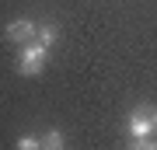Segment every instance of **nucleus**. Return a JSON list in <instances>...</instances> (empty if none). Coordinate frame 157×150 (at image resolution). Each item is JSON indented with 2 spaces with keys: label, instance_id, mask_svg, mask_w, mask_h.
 I'll list each match as a JSON object with an SVG mask.
<instances>
[{
  "label": "nucleus",
  "instance_id": "obj_5",
  "mask_svg": "<svg viewBox=\"0 0 157 150\" xmlns=\"http://www.w3.org/2000/svg\"><path fill=\"white\" fill-rule=\"evenodd\" d=\"M35 39H39V42H45V45H52V42H56V25H42Z\"/></svg>",
  "mask_w": 157,
  "mask_h": 150
},
{
  "label": "nucleus",
  "instance_id": "obj_1",
  "mask_svg": "<svg viewBox=\"0 0 157 150\" xmlns=\"http://www.w3.org/2000/svg\"><path fill=\"white\" fill-rule=\"evenodd\" d=\"M45 60H49V45L39 42V39H32V42H25L21 56H17V70H21L25 77H35V73H42Z\"/></svg>",
  "mask_w": 157,
  "mask_h": 150
},
{
  "label": "nucleus",
  "instance_id": "obj_2",
  "mask_svg": "<svg viewBox=\"0 0 157 150\" xmlns=\"http://www.w3.org/2000/svg\"><path fill=\"white\" fill-rule=\"evenodd\" d=\"M129 136L133 140H147V136H157V108L150 105H140L129 115Z\"/></svg>",
  "mask_w": 157,
  "mask_h": 150
},
{
  "label": "nucleus",
  "instance_id": "obj_4",
  "mask_svg": "<svg viewBox=\"0 0 157 150\" xmlns=\"http://www.w3.org/2000/svg\"><path fill=\"white\" fill-rule=\"evenodd\" d=\"M42 147H52V150H59V147H63V133H59V129H49V133L42 136Z\"/></svg>",
  "mask_w": 157,
  "mask_h": 150
},
{
  "label": "nucleus",
  "instance_id": "obj_3",
  "mask_svg": "<svg viewBox=\"0 0 157 150\" xmlns=\"http://www.w3.org/2000/svg\"><path fill=\"white\" fill-rule=\"evenodd\" d=\"M4 35H7V39H11V42H32L35 39V35H39V25H32V21H14V25H7L4 28Z\"/></svg>",
  "mask_w": 157,
  "mask_h": 150
},
{
  "label": "nucleus",
  "instance_id": "obj_6",
  "mask_svg": "<svg viewBox=\"0 0 157 150\" xmlns=\"http://www.w3.org/2000/svg\"><path fill=\"white\" fill-rule=\"evenodd\" d=\"M17 147H21V150H35V147H42V140H35V136H21V140H17Z\"/></svg>",
  "mask_w": 157,
  "mask_h": 150
}]
</instances>
